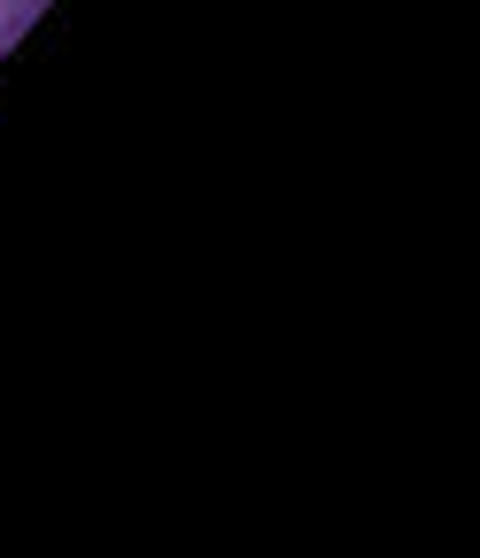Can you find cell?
<instances>
[{
    "mask_svg": "<svg viewBox=\"0 0 480 558\" xmlns=\"http://www.w3.org/2000/svg\"><path fill=\"white\" fill-rule=\"evenodd\" d=\"M32 16H39V0H0V47L24 39V32H32Z\"/></svg>",
    "mask_w": 480,
    "mask_h": 558,
    "instance_id": "obj_1",
    "label": "cell"
}]
</instances>
